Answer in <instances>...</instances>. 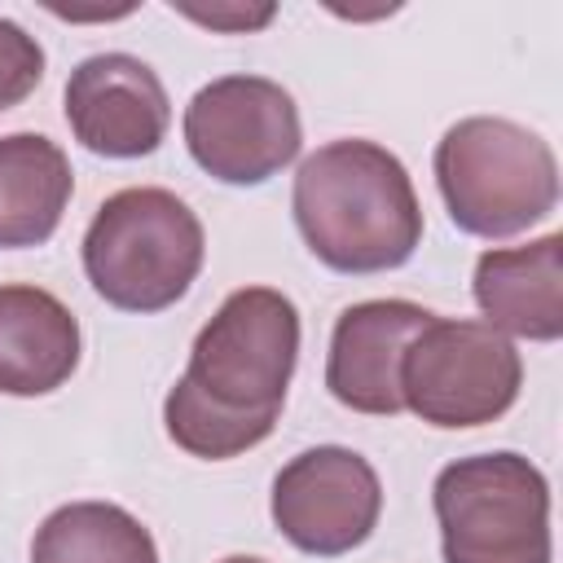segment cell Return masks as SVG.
I'll return each instance as SVG.
<instances>
[{"mask_svg":"<svg viewBox=\"0 0 563 563\" xmlns=\"http://www.w3.org/2000/svg\"><path fill=\"white\" fill-rule=\"evenodd\" d=\"M79 365V321L44 286H0V391L48 396Z\"/></svg>","mask_w":563,"mask_h":563,"instance_id":"obj_12","label":"cell"},{"mask_svg":"<svg viewBox=\"0 0 563 563\" xmlns=\"http://www.w3.org/2000/svg\"><path fill=\"white\" fill-rule=\"evenodd\" d=\"M523 387L515 343L488 321L431 317L400 361V400L427 427L462 431L497 422Z\"/></svg>","mask_w":563,"mask_h":563,"instance_id":"obj_6","label":"cell"},{"mask_svg":"<svg viewBox=\"0 0 563 563\" xmlns=\"http://www.w3.org/2000/svg\"><path fill=\"white\" fill-rule=\"evenodd\" d=\"M40 79H44L40 40L13 18H0V110L22 106L40 88Z\"/></svg>","mask_w":563,"mask_h":563,"instance_id":"obj_16","label":"cell"},{"mask_svg":"<svg viewBox=\"0 0 563 563\" xmlns=\"http://www.w3.org/2000/svg\"><path fill=\"white\" fill-rule=\"evenodd\" d=\"M31 563H158V545L114 501H66L35 528Z\"/></svg>","mask_w":563,"mask_h":563,"instance_id":"obj_14","label":"cell"},{"mask_svg":"<svg viewBox=\"0 0 563 563\" xmlns=\"http://www.w3.org/2000/svg\"><path fill=\"white\" fill-rule=\"evenodd\" d=\"M273 523L277 532L317 559L347 554L369 541L383 515L378 471L343 444H317L295 453L273 479Z\"/></svg>","mask_w":563,"mask_h":563,"instance_id":"obj_8","label":"cell"},{"mask_svg":"<svg viewBox=\"0 0 563 563\" xmlns=\"http://www.w3.org/2000/svg\"><path fill=\"white\" fill-rule=\"evenodd\" d=\"M435 312L409 299H361L339 312L325 356V387L343 409L391 418L400 400V361L405 347Z\"/></svg>","mask_w":563,"mask_h":563,"instance_id":"obj_10","label":"cell"},{"mask_svg":"<svg viewBox=\"0 0 563 563\" xmlns=\"http://www.w3.org/2000/svg\"><path fill=\"white\" fill-rule=\"evenodd\" d=\"M220 563H268V559H255V554H229V559H220Z\"/></svg>","mask_w":563,"mask_h":563,"instance_id":"obj_18","label":"cell"},{"mask_svg":"<svg viewBox=\"0 0 563 563\" xmlns=\"http://www.w3.org/2000/svg\"><path fill=\"white\" fill-rule=\"evenodd\" d=\"M299 361V308L273 286H238L198 330L185 383L220 413L277 422Z\"/></svg>","mask_w":563,"mask_h":563,"instance_id":"obj_5","label":"cell"},{"mask_svg":"<svg viewBox=\"0 0 563 563\" xmlns=\"http://www.w3.org/2000/svg\"><path fill=\"white\" fill-rule=\"evenodd\" d=\"M75 141L106 158H145L163 145L172 101L154 66L132 53L84 57L62 92Z\"/></svg>","mask_w":563,"mask_h":563,"instance_id":"obj_9","label":"cell"},{"mask_svg":"<svg viewBox=\"0 0 563 563\" xmlns=\"http://www.w3.org/2000/svg\"><path fill=\"white\" fill-rule=\"evenodd\" d=\"M172 9H180L185 18H194V22H202V26H211V31H255V26H264V22H273V4H255V9H246V4H211V9H198V4H172Z\"/></svg>","mask_w":563,"mask_h":563,"instance_id":"obj_17","label":"cell"},{"mask_svg":"<svg viewBox=\"0 0 563 563\" xmlns=\"http://www.w3.org/2000/svg\"><path fill=\"white\" fill-rule=\"evenodd\" d=\"M435 185L462 233L497 242L554 211L559 158L532 128L501 114H471L440 136Z\"/></svg>","mask_w":563,"mask_h":563,"instance_id":"obj_3","label":"cell"},{"mask_svg":"<svg viewBox=\"0 0 563 563\" xmlns=\"http://www.w3.org/2000/svg\"><path fill=\"white\" fill-rule=\"evenodd\" d=\"M202 255V220L163 185L110 194L84 233V273L92 290L123 312H163L185 299Z\"/></svg>","mask_w":563,"mask_h":563,"instance_id":"obj_2","label":"cell"},{"mask_svg":"<svg viewBox=\"0 0 563 563\" xmlns=\"http://www.w3.org/2000/svg\"><path fill=\"white\" fill-rule=\"evenodd\" d=\"M194 163L224 185H260L295 163L303 145L295 97L268 75H220L185 106Z\"/></svg>","mask_w":563,"mask_h":563,"instance_id":"obj_7","label":"cell"},{"mask_svg":"<svg viewBox=\"0 0 563 563\" xmlns=\"http://www.w3.org/2000/svg\"><path fill=\"white\" fill-rule=\"evenodd\" d=\"M471 290L493 330L554 343L563 334V233L528 246H488L475 260Z\"/></svg>","mask_w":563,"mask_h":563,"instance_id":"obj_11","label":"cell"},{"mask_svg":"<svg viewBox=\"0 0 563 563\" xmlns=\"http://www.w3.org/2000/svg\"><path fill=\"white\" fill-rule=\"evenodd\" d=\"M163 427H167L172 444L185 449L189 457L224 462V457H238V453L264 444L277 422H255V418L220 413V409H211L185 378H176V387H172L167 400H163Z\"/></svg>","mask_w":563,"mask_h":563,"instance_id":"obj_15","label":"cell"},{"mask_svg":"<svg viewBox=\"0 0 563 563\" xmlns=\"http://www.w3.org/2000/svg\"><path fill=\"white\" fill-rule=\"evenodd\" d=\"M75 194L70 158L40 132L0 136V251L40 246L57 233Z\"/></svg>","mask_w":563,"mask_h":563,"instance_id":"obj_13","label":"cell"},{"mask_svg":"<svg viewBox=\"0 0 563 563\" xmlns=\"http://www.w3.org/2000/svg\"><path fill=\"white\" fill-rule=\"evenodd\" d=\"M431 506L444 563H550V484L523 453L449 462Z\"/></svg>","mask_w":563,"mask_h":563,"instance_id":"obj_4","label":"cell"},{"mask_svg":"<svg viewBox=\"0 0 563 563\" xmlns=\"http://www.w3.org/2000/svg\"><path fill=\"white\" fill-rule=\"evenodd\" d=\"M295 224L334 273L400 268L422 242V207L405 163L365 136L312 150L295 172Z\"/></svg>","mask_w":563,"mask_h":563,"instance_id":"obj_1","label":"cell"}]
</instances>
